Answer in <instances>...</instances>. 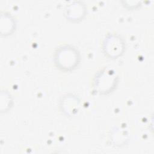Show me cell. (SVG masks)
<instances>
[{"label": "cell", "mask_w": 154, "mask_h": 154, "mask_svg": "<svg viewBox=\"0 0 154 154\" xmlns=\"http://www.w3.org/2000/svg\"><path fill=\"white\" fill-rule=\"evenodd\" d=\"M105 46L104 49L106 50L109 48H111V51L108 53V54L109 55L110 52H111V56H113V57H117L118 55H119L121 52H122V49H123L122 48V43L121 42V40L116 37H109L108 38V39H106V40H105ZM110 48V49H111Z\"/></svg>", "instance_id": "2"}, {"label": "cell", "mask_w": 154, "mask_h": 154, "mask_svg": "<svg viewBox=\"0 0 154 154\" xmlns=\"http://www.w3.org/2000/svg\"><path fill=\"white\" fill-rule=\"evenodd\" d=\"M64 48L59 52L60 53L59 55L63 56V60L65 61L61 68L67 69L73 68L76 65V61L78 58V54L73 49L67 47H64Z\"/></svg>", "instance_id": "1"}]
</instances>
